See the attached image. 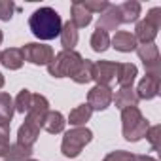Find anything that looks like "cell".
<instances>
[{
  "instance_id": "obj_1",
  "label": "cell",
  "mask_w": 161,
  "mask_h": 161,
  "mask_svg": "<svg viewBox=\"0 0 161 161\" xmlns=\"http://www.w3.org/2000/svg\"><path fill=\"white\" fill-rule=\"evenodd\" d=\"M47 112H49V101L44 95L32 93V103L27 112L25 123L17 131V142L32 148L34 142L38 140V135H40V129H42V123H44V118Z\"/></svg>"
},
{
  "instance_id": "obj_2",
  "label": "cell",
  "mask_w": 161,
  "mask_h": 161,
  "mask_svg": "<svg viewBox=\"0 0 161 161\" xmlns=\"http://www.w3.org/2000/svg\"><path fill=\"white\" fill-rule=\"evenodd\" d=\"M29 27L32 31V34L38 40H53L55 36L61 34L63 29V19L61 15L53 10V8H38L31 19H29Z\"/></svg>"
},
{
  "instance_id": "obj_3",
  "label": "cell",
  "mask_w": 161,
  "mask_h": 161,
  "mask_svg": "<svg viewBox=\"0 0 161 161\" xmlns=\"http://www.w3.org/2000/svg\"><path fill=\"white\" fill-rule=\"evenodd\" d=\"M148 129H150V123L142 116L138 106H131V108L121 110V131H123L125 140L138 142L146 136Z\"/></svg>"
},
{
  "instance_id": "obj_4",
  "label": "cell",
  "mask_w": 161,
  "mask_h": 161,
  "mask_svg": "<svg viewBox=\"0 0 161 161\" xmlns=\"http://www.w3.org/2000/svg\"><path fill=\"white\" fill-rule=\"evenodd\" d=\"M93 140V133L87 127H72L70 131L64 133L63 142H61V152L64 157H78L82 153V150Z\"/></svg>"
},
{
  "instance_id": "obj_5",
  "label": "cell",
  "mask_w": 161,
  "mask_h": 161,
  "mask_svg": "<svg viewBox=\"0 0 161 161\" xmlns=\"http://www.w3.org/2000/svg\"><path fill=\"white\" fill-rule=\"evenodd\" d=\"M82 55H80L78 51H68V49H63L59 51L57 55H53L51 63L47 64V72L49 76L53 78H70L76 68L80 66V63H82Z\"/></svg>"
},
{
  "instance_id": "obj_6",
  "label": "cell",
  "mask_w": 161,
  "mask_h": 161,
  "mask_svg": "<svg viewBox=\"0 0 161 161\" xmlns=\"http://www.w3.org/2000/svg\"><path fill=\"white\" fill-rule=\"evenodd\" d=\"M21 53H23V59L36 64V66H47L53 59V49L51 46H46V44H38V42H31V44H25L21 47Z\"/></svg>"
},
{
  "instance_id": "obj_7",
  "label": "cell",
  "mask_w": 161,
  "mask_h": 161,
  "mask_svg": "<svg viewBox=\"0 0 161 161\" xmlns=\"http://www.w3.org/2000/svg\"><path fill=\"white\" fill-rule=\"evenodd\" d=\"M136 53H138V59L144 63L146 74L161 76V57L155 44H142L136 47Z\"/></svg>"
},
{
  "instance_id": "obj_8",
  "label": "cell",
  "mask_w": 161,
  "mask_h": 161,
  "mask_svg": "<svg viewBox=\"0 0 161 161\" xmlns=\"http://www.w3.org/2000/svg\"><path fill=\"white\" fill-rule=\"evenodd\" d=\"M116 72H118V63L97 61L93 63V82H97V86L110 87V84L116 80Z\"/></svg>"
},
{
  "instance_id": "obj_9",
  "label": "cell",
  "mask_w": 161,
  "mask_h": 161,
  "mask_svg": "<svg viewBox=\"0 0 161 161\" xmlns=\"http://www.w3.org/2000/svg\"><path fill=\"white\" fill-rule=\"evenodd\" d=\"M112 99H114V93L106 86H95L87 93V104L91 106V110H97V112L106 110L112 104Z\"/></svg>"
},
{
  "instance_id": "obj_10",
  "label": "cell",
  "mask_w": 161,
  "mask_h": 161,
  "mask_svg": "<svg viewBox=\"0 0 161 161\" xmlns=\"http://www.w3.org/2000/svg\"><path fill=\"white\" fill-rule=\"evenodd\" d=\"M159 76H152V74H146L140 82H138V87H136V97L138 101L144 99V101H150V99H155L159 95Z\"/></svg>"
},
{
  "instance_id": "obj_11",
  "label": "cell",
  "mask_w": 161,
  "mask_h": 161,
  "mask_svg": "<svg viewBox=\"0 0 161 161\" xmlns=\"http://www.w3.org/2000/svg\"><path fill=\"white\" fill-rule=\"evenodd\" d=\"M121 25V17H119V10L118 6L110 4L99 17V23H97V29L108 32V31H116L118 27Z\"/></svg>"
},
{
  "instance_id": "obj_12",
  "label": "cell",
  "mask_w": 161,
  "mask_h": 161,
  "mask_svg": "<svg viewBox=\"0 0 161 161\" xmlns=\"http://www.w3.org/2000/svg\"><path fill=\"white\" fill-rule=\"evenodd\" d=\"M110 46L116 49V51H121V53H129V51H135L138 47L135 36L127 31H118L114 34V38H110Z\"/></svg>"
},
{
  "instance_id": "obj_13",
  "label": "cell",
  "mask_w": 161,
  "mask_h": 161,
  "mask_svg": "<svg viewBox=\"0 0 161 161\" xmlns=\"http://www.w3.org/2000/svg\"><path fill=\"white\" fill-rule=\"evenodd\" d=\"M25 59H23V53L19 47H8L0 53V64L8 70H19L23 66Z\"/></svg>"
},
{
  "instance_id": "obj_14",
  "label": "cell",
  "mask_w": 161,
  "mask_h": 161,
  "mask_svg": "<svg viewBox=\"0 0 161 161\" xmlns=\"http://www.w3.org/2000/svg\"><path fill=\"white\" fill-rule=\"evenodd\" d=\"M157 27H153L148 19H142L136 23V29H135V40L140 42V44H153L155 36H157Z\"/></svg>"
},
{
  "instance_id": "obj_15",
  "label": "cell",
  "mask_w": 161,
  "mask_h": 161,
  "mask_svg": "<svg viewBox=\"0 0 161 161\" xmlns=\"http://www.w3.org/2000/svg\"><path fill=\"white\" fill-rule=\"evenodd\" d=\"M91 19H93V15H91L82 4H80V0L72 2V6H70V23H72L76 29L87 27V25L91 23Z\"/></svg>"
},
{
  "instance_id": "obj_16",
  "label": "cell",
  "mask_w": 161,
  "mask_h": 161,
  "mask_svg": "<svg viewBox=\"0 0 161 161\" xmlns=\"http://www.w3.org/2000/svg\"><path fill=\"white\" fill-rule=\"evenodd\" d=\"M136 74H138L136 64H133V63H118L116 78H118V84L121 87H133V82H135Z\"/></svg>"
},
{
  "instance_id": "obj_17",
  "label": "cell",
  "mask_w": 161,
  "mask_h": 161,
  "mask_svg": "<svg viewBox=\"0 0 161 161\" xmlns=\"http://www.w3.org/2000/svg\"><path fill=\"white\" fill-rule=\"evenodd\" d=\"M64 125H66L64 116H63L61 112L49 110V112L46 114V118H44L42 129H44V131H47L49 135H59V133H63V131H64Z\"/></svg>"
},
{
  "instance_id": "obj_18",
  "label": "cell",
  "mask_w": 161,
  "mask_h": 161,
  "mask_svg": "<svg viewBox=\"0 0 161 161\" xmlns=\"http://www.w3.org/2000/svg\"><path fill=\"white\" fill-rule=\"evenodd\" d=\"M31 155H32L31 146H25L21 142H14V144H8L2 157H4V161H27V159H31Z\"/></svg>"
},
{
  "instance_id": "obj_19",
  "label": "cell",
  "mask_w": 161,
  "mask_h": 161,
  "mask_svg": "<svg viewBox=\"0 0 161 161\" xmlns=\"http://www.w3.org/2000/svg\"><path fill=\"white\" fill-rule=\"evenodd\" d=\"M91 114H93L91 106H89L87 103H84V104L76 106V108L68 114V123H70L72 127H86V123L91 119Z\"/></svg>"
},
{
  "instance_id": "obj_20",
  "label": "cell",
  "mask_w": 161,
  "mask_h": 161,
  "mask_svg": "<svg viewBox=\"0 0 161 161\" xmlns=\"http://www.w3.org/2000/svg\"><path fill=\"white\" fill-rule=\"evenodd\" d=\"M112 101L116 103V108H119V110H125V108H131V106L138 104V97H136L133 87H121Z\"/></svg>"
},
{
  "instance_id": "obj_21",
  "label": "cell",
  "mask_w": 161,
  "mask_h": 161,
  "mask_svg": "<svg viewBox=\"0 0 161 161\" xmlns=\"http://www.w3.org/2000/svg\"><path fill=\"white\" fill-rule=\"evenodd\" d=\"M119 10V17H121V23H135L138 21V15H140V2L136 0H127L121 6H118Z\"/></svg>"
},
{
  "instance_id": "obj_22",
  "label": "cell",
  "mask_w": 161,
  "mask_h": 161,
  "mask_svg": "<svg viewBox=\"0 0 161 161\" xmlns=\"http://www.w3.org/2000/svg\"><path fill=\"white\" fill-rule=\"evenodd\" d=\"M70 78L74 80L76 84H80V86L93 82V61H89V59H82L80 66L76 68V72H74Z\"/></svg>"
},
{
  "instance_id": "obj_23",
  "label": "cell",
  "mask_w": 161,
  "mask_h": 161,
  "mask_svg": "<svg viewBox=\"0 0 161 161\" xmlns=\"http://www.w3.org/2000/svg\"><path fill=\"white\" fill-rule=\"evenodd\" d=\"M61 46L64 47V49H68V51H72L74 47H76V44H78V29L70 23V21H66V23H63V29H61Z\"/></svg>"
},
{
  "instance_id": "obj_24",
  "label": "cell",
  "mask_w": 161,
  "mask_h": 161,
  "mask_svg": "<svg viewBox=\"0 0 161 161\" xmlns=\"http://www.w3.org/2000/svg\"><path fill=\"white\" fill-rule=\"evenodd\" d=\"M14 114H15L14 99H12L8 93H0V121H4V123H12Z\"/></svg>"
},
{
  "instance_id": "obj_25",
  "label": "cell",
  "mask_w": 161,
  "mask_h": 161,
  "mask_svg": "<svg viewBox=\"0 0 161 161\" xmlns=\"http://www.w3.org/2000/svg\"><path fill=\"white\" fill-rule=\"evenodd\" d=\"M110 47V36L108 32L101 31V29H95V32L91 34V49L97 51V53H103Z\"/></svg>"
},
{
  "instance_id": "obj_26",
  "label": "cell",
  "mask_w": 161,
  "mask_h": 161,
  "mask_svg": "<svg viewBox=\"0 0 161 161\" xmlns=\"http://www.w3.org/2000/svg\"><path fill=\"white\" fill-rule=\"evenodd\" d=\"M31 103H32V93H31L29 89H21L19 95H17L15 101H14V108H15V112H19V114H27L29 108H31Z\"/></svg>"
},
{
  "instance_id": "obj_27",
  "label": "cell",
  "mask_w": 161,
  "mask_h": 161,
  "mask_svg": "<svg viewBox=\"0 0 161 161\" xmlns=\"http://www.w3.org/2000/svg\"><path fill=\"white\" fill-rule=\"evenodd\" d=\"M80 4H82L91 15H93V14H103V12L110 6L108 0H80Z\"/></svg>"
},
{
  "instance_id": "obj_28",
  "label": "cell",
  "mask_w": 161,
  "mask_h": 161,
  "mask_svg": "<svg viewBox=\"0 0 161 161\" xmlns=\"http://www.w3.org/2000/svg\"><path fill=\"white\" fill-rule=\"evenodd\" d=\"M15 4L12 0H0V21H10L14 17Z\"/></svg>"
},
{
  "instance_id": "obj_29",
  "label": "cell",
  "mask_w": 161,
  "mask_h": 161,
  "mask_svg": "<svg viewBox=\"0 0 161 161\" xmlns=\"http://www.w3.org/2000/svg\"><path fill=\"white\" fill-rule=\"evenodd\" d=\"M8 144H10V123L0 121V157L4 155Z\"/></svg>"
},
{
  "instance_id": "obj_30",
  "label": "cell",
  "mask_w": 161,
  "mask_h": 161,
  "mask_svg": "<svg viewBox=\"0 0 161 161\" xmlns=\"http://www.w3.org/2000/svg\"><path fill=\"white\" fill-rule=\"evenodd\" d=\"M103 161H135V155L125 150H116V152H110Z\"/></svg>"
},
{
  "instance_id": "obj_31",
  "label": "cell",
  "mask_w": 161,
  "mask_h": 161,
  "mask_svg": "<svg viewBox=\"0 0 161 161\" xmlns=\"http://www.w3.org/2000/svg\"><path fill=\"white\" fill-rule=\"evenodd\" d=\"M159 131H161V127L159 125H153V127H150L148 129V133H146V138L150 140V144H152V148L153 150H157V138H159Z\"/></svg>"
},
{
  "instance_id": "obj_32",
  "label": "cell",
  "mask_w": 161,
  "mask_h": 161,
  "mask_svg": "<svg viewBox=\"0 0 161 161\" xmlns=\"http://www.w3.org/2000/svg\"><path fill=\"white\" fill-rule=\"evenodd\" d=\"M146 19L153 25V27H161V8H152L150 12H148V15H146Z\"/></svg>"
},
{
  "instance_id": "obj_33",
  "label": "cell",
  "mask_w": 161,
  "mask_h": 161,
  "mask_svg": "<svg viewBox=\"0 0 161 161\" xmlns=\"http://www.w3.org/2000/svg\"><path fill=\"white\" fill-rule=\"evenodd\" d=\"M135 161H157L152 155H135Z\"/></svg>"
},
{
  "instance_id": "obj_34",
  "label": "cell",
  "mask_w": 161,
  "mask_h": 161,
  "mask_svg": "<svg viewBox=\"0 0 161 161\" xmlns=\"http://www.w3.org/2000/svg\"><path fill=\"white\" fill-rule=\"evenodd\" d=\"M2 87H4V76L0 74V89H2Z\"/></svg>"
},
{
  "instance_id": "obj_35",
  "label": "cell",
  "mask_w": 161,
  "mask_h": 161,
  "mask_svg": "<svg viewBox=\"0 0 161 161\" xmlns=\"http://www.w3.org/2000/svg\"><path fill=\"white\" fill-rule=\"evenodd\" d=\"M2 40H4V34H2V31H0V44H2Z\"/></svg>"
},
{
  "instance_id": "obj_36",
  "label": "cell",
  "mask_w": 161,
  "mask_h": 161,
  "mask_svg": "<svg viewBox=\"0 0 161 161\" xmlns=\"http://www.w3.org/2000/svg\"><path fill=\"white\" fill-rule=\"evenodd\" d=\"M27 161H36V159H27Z\"/></svg>"
},
{
  "instance_id": "obj_37",
  "label": "cell",
  "mask_w": 161,
  "mask_h": 161,
  "mask_svg": "<svg viewBox=\"0 0 161 161\" xmlns=\"http://www.w3.org/2000/svg\"><path fill=\"white\" fill-rule=\"evenodd\" d=\"M0 53H2V51H0Z\"/></svg>"
}]
</instances>
